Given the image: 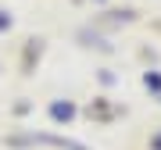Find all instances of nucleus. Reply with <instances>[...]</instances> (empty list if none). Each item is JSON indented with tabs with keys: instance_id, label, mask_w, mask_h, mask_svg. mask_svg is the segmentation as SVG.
<instances>
[{
	"instance_id": "obj_2",
	"label": "nucleus",
	"mask_w": 161,
	"mask_h": 150,
	"mask_svg": "<svg viewBox=\"0 0 161 150\" xmlns=\"http://www.w3.org/2000/svg\"><path fill=\"white\" fill-rule=\"evenodd\" d=\"M0 29H7V18H4V14H0Z\"/></svg>"
},
{
	"instance_id": "obj_1",
	"label": "nucleus",
	"mask_w": 161,
	"mask_h": 150,
	"mask_svg": "<svg viewBox=\"0 0 161 150\" xmlns=\"http://www.w3.org/2000/svg\"><path fill=\"white\" fill-rule=\"evenodd\" d=\"M54 118H72V104H54Z\"/></svg>"
}]
</instances>
